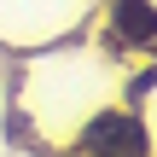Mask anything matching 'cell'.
<instances>
[{"label": "cell", "mask_w": 157, "mask_h": 157, "mask_svg": "<svg viewBox=\"0 0 157 157\" xmlns=\"http://www.w3.org/2000/svg\"><path fill=\"white\" fill-rule=\"evenodd\" d=\"M82 151L93 157H146V128L134 122V117H93L87 128H82Z\"/></svg>", "instance_id": "obj_1"}, {"label": "cell", "mask_w": 157, "mask_h": 157, "mask_svg": "<svg viewBox=\"0 0 157 157\" xmlns=\"http://www.w3.org/2000/svg\"><path fill=\"white\" fill-rule=\"evenodd\" d=\"M117 23H122L134 41H151V6H146V0H122V6H117Z\"/></svg>", "instance_id": "obj_2"}]
</instances>
